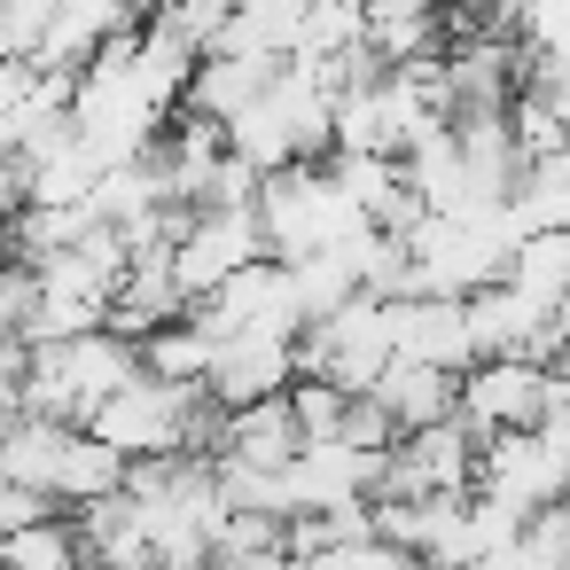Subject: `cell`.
<instances>
[{"label":"cell","mask_w":570,"mask_h":570,"mask_svg":"<svg viewBox=\"0 0 570 570\" xmlns=\"http://www.w3.org/2000/svg\"><path fill=\"white\" fill-rule=\"evenodd\" d=\"M289 375H297L289 336H274V328H227L219 352H212V367H204V391H212V406H250V399H274Z\"/></svg>","instance_id":"ba28073f"},{"label":"cell","mask_w":570,"mask_h":570,"mask_svg":"<svg viewBox=\"0 0 570 570\" xmlns=\"http://www.w3.org/2000/svg\"><path fill=\"white\" fill-rule=\"evenodd\" d=\"M562 469H570V438H562V406L539 414L531 430H500V438H476V476L469 492H492L508 508H547L562 500Z\"/></svg>","instance_id":"277c9868"},{"label":"cell","mask_w":570,"mask_h":570,"mask_svg":"<svg viewBox=\"0 0 570 570\" xmlns=\"http://www.w3.org/2000/svg\"><path fill=\"white\" fill-rule=\"evenodd\" d=\"M570 406L562 391V367H539V360H469L453 375V414L476 430V438H500V430H531L539 414Z\"/></svg>","instance_id":"3957f363"},{"label":"cell","mask_w":570,"mask_h":570,"mask_svg":"<svg viewBox=\"0 0 570 570\" xmlns=\"http://www.w3.org/2000/svg\"><path fill=\"white\" fill-rule=\"evenodd\" d=\"M297 445H305V438H297V422H289L282 391H274V399H250V406H219V445H212V461L282 469Z\"/></svg>","instance_id":"8fae6325"},{"label":"cell","mask_w":570,"mask_h":570,"mask_svg":"<svg viewBox=\"0 0 570 570\" xmlns=\"http://www.w3.org/2000/svg\"><path fill=\"white\" fill-rule=\"evenodd\" d=\"M32 321H40V266L0 258V336L32 344Z\"/></svg>","instance_id":"ac0fdd59"},{"label":"cell","mask_w":570,"mask_h":570,"mask_svg":"<svg viewBox=\"0 0 570 570\" xmlns=\"http://www.w3.org/2000/svg\"><path fill=\"white\" fill-rule=\"evenodd\" d=\"M118 476H126V461H118L102 438H87V430L71 422L63 445H56V461H48V500H56V508H79V500L118 492Z\"/></svg>","instance_id":"5bb4252c"},{"label":"cell","mask_w":570,"mask_h":570,"mask_svg":"<svg viewBox=\"0 0 570 570\" xmlns=\"http://www.w3.org/2000/svg\"><path fill=\"white\" fill-rule=\"evenodd\" d=\"M461 321H469V352L476 360H539V367L562 360V313L554 305H531L508 282L469 289L461 297Z\"/></svg>","instance_id":"5b68a950"},{"label":"cell","mask_w":570,"mask_h":570,"mask_svg":"<svg viewBox=\"0 0 570 570\" xmlns=\"http://www.w3.org/2000/svg\"><path fill=\"white\" fill-rule=\"evenodd\" d=\"M274 71H282V56H235V48H204V56L188 63L180 110H196V118L227 126L243 102H258V87H266Z\"/></svg>","instance_id":"30bf717a"},{"label":"cell","mask_w":570,"mask_h":570,"mask_svg":"<svg viewBox=\"0 0 570 570\" xmlns=\"http://www.w3.org/2000/svg\"><path fill=\"white\" fill-rule=\"evenodd\" d=\"M32 79H40V71H32L24 56H0V118H9V110L32 95Z\"/></svg>","instance_id":"ffe728a7"},{"label":"cell","mask_w":570,"mask_h":570,"mask_svg":"<svg viewBox=\"0 0 570 570\" xmlns=\"http://www.w3.org/2000/svg\"><path fill=\"white\" fill-rule=\"evenodd\" d=\"M367 399L391 414V430H422V422H445L453 414V367H430V360H383Z\"/></svg>","instance_id":"7c38bea8"},{"label":"cell","mask_w":570,"mask_h":570,"mask_svg":"<svg viewBox=\"0 0 570 570\" xmlns=\"http://www.w3.org/2000/svg\"><path fill=\"white\" fill-rule=\"evenodd\" d=\"M500 282H508V289H523L531 305H554V313H562V289H570V235H562V227H539V235L508 243Z\"/></svg>","instance_id":"9a60e30c"},{"label":"cell","mask_w":570,"mask_h":570,"mask_svg":"<svg viewBox=\"0 0 570 570\" xmlns=\"http://www.w3.org/2000/svg\"><path fill=\"white\" fill-rule=\"evenodd\" d=\"M289 570H422V554H406V547H391V539H344V547H321V554H305V562H289Z\"/></svg>","instance_id":"e0dca14e"},{"label":"cell","mask_w":570,"mask_h":570,"mask_svg":"<svg viewBox=\"0 0 570 570\" xmlns=\"http://www.w3.org/2000/svg\"><path fill=\"white\" fill-rule=\"evenodd\" d=\"M219 134H227V157H243L250 173L321 165V157H328V95H321L297 63H282V71L258 87V102H243Z\"/></svg>","instance_id":"6da1fadb"},{"label":"cell","mask_w":570,"mask_h":570,"mask_svg":"<svg viewBox=\"0 0 570 570\" xmlns=\"http://www.w3.org/2000/svg\"><path fill=\"white\" fill-rule=\"evenodd\" d=\"M250 258H266L250 204H243V212H188V219H180V235H173V250H165V266H173L180 297H204L219 274H235V266H250Z\"/></svg>","instance_id":"52a82bcc"},{"label":"cell","mask_w":570,"mask_h":570,"mask_svg":"<svg viewBox=\"0 0 570 570\" xmlns=\"http://www.w3.org/2000/svg\"><path fill=\"white\" fill-rule=\"evenodd\" d=\"M250 219H258V243L274 266H297L313 250H336L360 212L344 204V188L328 180V165H282V173H258V196H250Z\"/></svg>","instance_id":"7a4b0ae2"},{"label":"cell","mask_w":570,"mask_h":570,"mask_svg":"<svg viewBox=\"0 0 570 570\" xmlns=\"http://www.w3.org/2000/svg\"><path fill=\"white\" fill-rule=\"evenodd\" d=\"M212 352H219V336H212L196 313H173V321H157L149 336H134V360H141V375H157V383H204Z\"/></svg>","instance_id":"4fadbf2b"},{"label":"cell","mask_w":570,"mask_h":570,"mask_svg":"<svg viewBox=\"0 0 570 570\" xmlns=\"http://www.w3.org/2000/svg\"><path fill=\"white\" fill-rule=\"evenodd\" d=\"M469 476H476V430L461 414H445V422H422V430H399L391 438L375 492L430 500V492H469Z\"/></svg>","instance_id":"8992f818"},{"label":"cell","mask_w":570,"mask_h":570,"mask_svg":"<svg viewBox=\"0 0 570 570\" xmlns=\"http://www.w3.org/2000/svg\"><path fill=\"white\" fill-rule=\"evenodd\" d=\"M391 438H399V430H391V414H383V406H375L367 391H352V399H344V414H336V445H360V453H391Z\"/></svg>","instance_id":"d6986e66"},{"label":"cell","mask_w":570,"mask_h":570,"mask_svg":"<svg viewBox=\"0 0 570 570\" xmlns=\"http://www.w3.org/2000/svg\"><path fill=\"white\" fill-rule=\"evenodd\" d=\"M391 305V360H430V367H469V321H461V297H438V289H414V297H383Z\"/></svg>","instance_id":"9c48e42d"},{"label":"cell","mask_w":570,"mask_h":570,"mask_svg":"<svg viewBox=\"0 0 570 570\" xmlns=\"http://www.w3.org/2000/svg\"><path fill=\"white\" fill-rule=\"evenodd\" d=\"M0 570H87L71 515L56 508V515H40V523H17V531H0Z\"/></svg>","instance_id":"2e32d148"}]
</instances>
